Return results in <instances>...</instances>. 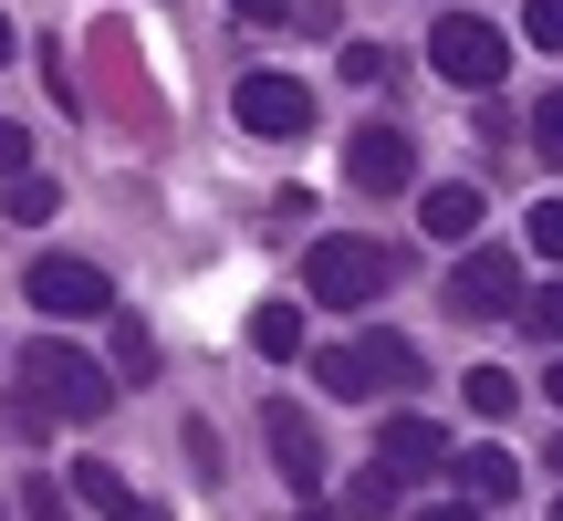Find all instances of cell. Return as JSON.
<instances>
[{
  "label": "cell",
  "instance_id": "obj_6",
  "mask_svg": "<svg viewBox=\"0 0 563 521\" xmlns=\"http://www.w3.org/2000/svg\"><path fill=\"white\" fill-rule=\"evenodd\" d=\"M449 313H460V323H511V313H522V260L490 251V241H470L460 281H449Z\"/></svg>",
  "mask_w": 563,
  "mask_h": 521
},
{
  "label": "cell",
  "instance_id": "obj_8",
  "mask_svg": "<svg viewBox=\"0 0 563 521\" xmlns=\"http://www.w3.org/2000/svg\"><path fill=\"white\" fill-rule=\"evenodd\" d=\"M230 115L251 125V136H313V84L302 74H241V95H230Z\"/></svg>",
  "mask_w": 563,
  "mask_h": 521
},
{
  "label": "cell",
  "instance_id": "obj_15",
  "mask_svg": "<svg viewBox=\"0 0 563 521\" xmlns=\"http://www.w3.org/2000/svg\"><path fill=\"white\" fill-rule=\"evenodd\" d=\"M0 220H21V230H42V220H63V188L42 178V167H21V178H0Z\"/></svg>",
  "mask_w": 563,
  "mask_h": 521
},
{
  "label": "cell",
  "instance_id": "obj_21",
  "mask_svg": "<svg viewBox=\"0 0 563 521\" xmlns=\"http://www.w3.org/2000/svg\"><path fill=\"white\" fill-rule=\"evenodd\" d=\"M115 376H136V386H146V376H157V344H146V334H136V323H115Z\"/></svg>",
  "mask_w": 563,
  "mask_h": 521
},
{
  "label": "cell",
  "instance_id": "obj_18",
  "mask_svg": "<svg viewBox=\"0 0 563 521\" xmlns=\"http://www.w3.org/2000/svg\"><path fill=\"white\" fill-rule=\"evenodd\" d=\"M511 397H522V376H501V365H470V407H481V418H511Z\"/></svg>",
  "mask_w": 563,
  "mask_h": 521
},
{
  "label": "cell",
  "instance_id": "obj_32",
  "mask_svg": "<svg viewBox=\"0 0 563 521\" xmlns=\"http://www.w3.org/2000/svg\"><path fill=\"white\" fill-rule=\"evenodd\" d=\"M0 521H11V511H0Z\"/></svg>",
  "mask_w": 563,
  "mask_h": 521
},
{
  "label": "cell",
  "instance_id": "obj_17",
  "mask_svg": "<svg viewBox=\"0 0 563 521\" xmlns=\"http://www.w3.org/2000/svg\"><path fill=\"white\" fill-rule=\"evenodd\" d=\"M511 323H522L532 344H563V271L543 281V292H522V313H511Z\"/></svg>",
  "mask_w": 563,
  "mask_h": 521
},
{
  "label": "cell",
  "instance_id": "obj_4",
  "mask_svg": "<svg viewBox=\"0 0 563 521\" xmlns=\"http://www.w3.org/2000/svg\"><path fill=\"white\" fill-rule=\"evenodd\" d=\"M21 292H32L42 323H104V313H115V281H104L95 260H74V251H42Z\"/></svg>",
  "mask_w": 563,
  "mask_h": 521
},
{
  "label": "cell",
  "instance_id": "obj_19",
  "mask_svg": "<svg viewBox=\"0 0 563 521\" xmlns=\"http://www.w3.org/2000/svg\"><path fill=\"white\" fill-rule=\"evenodd\" d=\"M21 521H84V511H74V490H63L53 469H42V480L21 490Z\"/></svg>",
  "mask_w": 563,
  "mask_h": 521
},
{
  "label": "cell",
  "instance_id": "obj_29",
  "mask_svg": "<svg viewBox=\"0 0 563 521\" xmlns=\"http://www.w3.org/2000/svg\"><path fill=\"white\" fill-rule=\"evenodd\" d=\"M543 386H553V407H563V355H553V376H543Z\"/></svg>",
  "mask_w": 563,
  "mask_h": 521
},
{
  "label": "cell",
  "instance_id": "obj_30",
  "mask_svg": "<svg viewBox=\"0 0 563 521\" xmlns=\"http://www.w3.org/2000/svg\"><path fill=\"white\" fill-rule=\"evenodd\" d=\"M553 521H563V490H553Z\"/></svg>",
  "mask_w": 563,
  "mask_h": 521
},
{
  "label": "cell",
  "instance_id": "obj_11",
  "mask_svg": "<svg viewBox=\"0 0 563 521\" xmlns=\"http://www.w3.org/2000/svg\"><path fill=\"white\" fill-rule=\"evenodd\" d=\"M449 480H460V501H481V511L522 501V459H511V448H460V459H449Z\"/></svg>",
  "mask_w": 563,
  "mask_h": 521
},
{
  "label": "cell",
  "instance_id": "obj_5",
  "mask_svg": "<svg viewBox=\"0 0 563 521\" xmlns=\"http://www.w3.org/2000/svg\"><path fill=\"white\" fill-rule=\"evenodd\" d=\"M428 63H439V84H460V95H490V84L511 74V42L490 32V21H470V11H449L439 32H428Z\"/></svg>",
  "mask_w": 563,
  "mask_h": 521
},
{
  "label": "cell",
  "instance_id": "obj_1",
  "mask_svg": "<svg viewBox=\"0 0 563 521\" xmlns=\"http://www.w3.org/2000/svg\"><path fill=\"white\" fill-rule=\"evenodd\" d=\"M21 407H42V418H74V428H95L104 407H115V376H104L95 355H74V344H21Z\"/></svg>",
  "mask_w": 563,
  "mask_h": 521
},
{
  "label": "cell",
  "instance_id": "obj_20",
  "mask_svg": "<svg viewBox=\"0 0 563 521\" xmlns=\"http://www.w3.org/2000/svg\"><path fill=\"white\" fill-rule=\"evenodd\" d=\"M522 241H532V260H563V199L532 209V220H522Z\"/></svg>",
  "mask_w": 563,
  "mask_h": 521
},
{
  "label": "cell",
  "instance_id": "obj_27",
  "mask_svg": "<svg viewBox=\"0 0 563 521\" xmlns=\"http://www.w3.org/2000/svg\"><path fill=\"white\" fill-rule=\"evenodd\" d=\"M407 521H481V501H428V511H407Z\"/></svg>",
  "mask_w": 563,
  "mask_h": 521
},
{
  "label": "cell",
  "instance_id": "obj_26",
  "mask_svg": "<svg viewBox=\"0 0 563 521\" xmlns=\"http://www.w3.org/2000/svg\"><path fill=\"white\" fill-rule=\"evenodd\" d=\"M230 11H241V21H262V32H272V21H292V0H230Z\"/></svg>",
  "mask_w": 563,
  "mask_h": 521
},
{
  "label": "cell",
  "instance_id": "obj_12",
  "mask_svg": "<svg viewBox=\"0 0 563 521\" xmlns=\"http://www.w3.org/2000/svg\"><path fill=\"white\" fill-rule=\"evenodd\" d=\"M376 459H386V469H407V480H418V469H439V459H449V428H439V418H418V407H407V418H386V428H376Z\"/></svg>",
  "mask_w": 563,
  "mask_h": 521
},
{
  "label": "cell",
  "instance_id": "obj_9",
  "mask_svg": "<svg viewBox=\"0 0 563 521\" xmlns=\"http://www.w3.org/2000/svg\"><path fill=\"white\" fill-rule=\"evenodd\" d=\"M262 439H272L282 480H292V501H323V439H313V418H302L292 397H272V407H262Z\"/></svg>",
  "mask_w": 563,
  "mask_h": 521
},
{
  "label": "cell",
  "instance_id": "obj_25",
  "mask_svg": "<svg viewBox=\"0 0 563 521\" xmlns=\"http://www.w3.org/2000/svg\"><path fill=\"white\" fill-rule=\"evenodd\" d=\"M21 167H32V136H21V125L0 115V178H21Z\"/></svg>",
  "mask_w": 563,
  "mask_h": 521
},
{
  "label": "cell",
  "instance_id": "obj_3",
  "mask_svg": "<svg viewBox=\"0 0 563 521\" xmlns=\"http://www.w3.org/2000/svg\"><path fill=\"white\" fill-rule=\"evenodd\" d=\"M386 281H397V251H386V241L323 230V241L302 251V292H313V302H386Z\"/></svg>",
  "mask_w": 563,
  "mask_h": 521
},
{
  "label": "cell",
  "instance_id": "obj_31",
  "mask_svg": "<svg viewBox=\"0 0 563 521\" xmlns=\"http://www.w3.org/2000/svg\"><path fill=\"white\" fill-rule=\"evenodd\" d=\"M553 469H563V439H553Z\"/></svg>",
  "mask_w": 563,
  "mask_h": 521
},
{
  "label": "cell",
  "instance_id": "obj_28",
  "mask_svg": "<svg viewBox=\"0 0 563 521\" xmlns=\"http://www.w3.org/2000/svg\"><path fill=\"white\" fill-rule=\"evenodd\" d=\"M11 53H21V32H11V11H0V63H11Z\"/></svg>",
  "mask_w": 563,
  "mask_h": 521
},
{
  "label": "cell",
  "instance_id": "obj_10",
  "mask_svg": "<svg viewBox=\"0 0 563 521\" xmlns=\"http://www.w3.org/2000/svg\"><path fill=\"white\" fill-rule=\"evenodd\" d=\"M63 490H74V511H95V521H146V501L125 490L115 459H74V469H63Z\"/></svg>",
  "mask_w": 563,
  "mask_h": 521
},
{
  "label": "cell",
  "instance_id": "obj_24",
  "mask_svg": "<svg viewBox=\"0 0 563 521\" xmlns=\"http://www.w3.org/2000/svg\"><path fill=\"white\" fill-rule=\"evenodd\" d=\"M532 146H543V157L563 167V95H543V104H532Z\"/></svg>",
  "mask_w": 563,
  "mask_h": 521
},
{
  "label": "cell",
  "instance_id": "obj_16",
  "mask_svg": "<svg viewBox=\"0 0 563 521\" xmlns=\"http://www.w3.org/2000/svg\"><path fill=\"white\" fill-rule=\"evenodd\" d=\"M251 355H272V365L302 355V313L292 302H262V313H251Z\"/></svg>",
  "mask_w": 563,
  "mask_h": 521
},
{
  "label": "cell",
  "instance_id": "obj_7",
  "mask_svg": "<svg viewBox=\"0 0 563 521\" xmlns=\"http://www.w3.org/2000/svg\"><path fill=\"white\" fill-rule=\"evenodd\" d=\"M344 178L365 188V199H397V188H418V136H407V125H355V136H344Z\"/></svg>",
  "mask_w": 563,
  "mask_h": 521
},
{
  "label": "cell",
  "instance_id": "obj_23",
  "mask_svg": "<svg viewBox=\"0 0 563 521\" xmlns=\"http://www.w3.org/2000/svg\"><path fill=\"white\" fill-rule=\"evenodd\" d=\"M522 32L543 42V53H563V0H522Z\"/></svg>",
  "mask_w": 563,
  "mask_h": 521
},
{
  "label": "cell",
  "instance_id": "obj_2",
  "mask_svg": "<svg viewBox=\"0 0 563 521\" xmlns=\"http://www.w3.org/2000/svg\"><path fill=\"white\" fill-rule=\"evenodd\" d=\"M313 386H323V397H344V407L386 397V386H418V344H407V334H355V344H323V355H313Z\"/></svg>",
  "mask_w": 563,
  "mask_h": 521
},
{
  "label": "cell",
  "instance_id": "obj_22",
  "mask_svg": "<svg viewBox=\"0 0 563 521\" xmlns=\"http://www.w3.org/2000/svg\"><path fill=\"white\" fill-rule=\"evenodd\" d=\"M344 84H397V63H386L376 42H344Z\"/></svg>",
  "mask_w": 563,
  "mask_h": 521
},
{
  "label": "cell",
  "instance_id": "obj_13",
  "mask_svg": "<svg viewBox=\"0 0 563 521\" xmlns=\"http://www.w3.org/2000/svg\"><path fill=\"white\" fill-rule=\"evenodd\" d=\"M481 220H490V209H481V188H460V178L418 199V230H428V241H449V251H470V241H481Z\"/></svg>",
  "mask_w": 563,
  "mask_h": 521
},
{
  "label": "cell",
  "instance_id": "obj_14",
  "mask_svg": "<svg viewBox=\"0 0 563 521\" xmlns=\"http://www.w3.org/2000/svg\"><path fill=\"white\" fill-rule=\"evenodd\" d=\"M386 511H407V469L365 459V480H344V521H386Z\"/></svg>",
  "mask_w": 563,
  "mask_h": 521
}]
</instances>
